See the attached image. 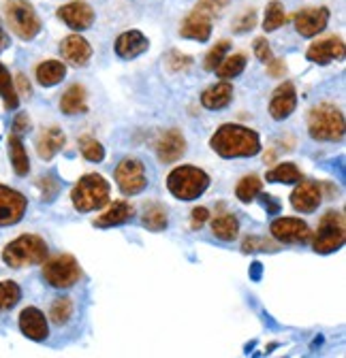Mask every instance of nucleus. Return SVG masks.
<instances>
[{"instance_id":"obj_1","label":"nucleus","mask_w":346,"mask_h":358,"mask_svg":"<svg viewBox=\"0 0 346 358\" xmlns=\"http://www.w3.org/2000/svg\"><path fill=\"white\" fill-rule=\"evenodd\" d=\"M212 150L223 158H252L261 152V139L242 124H223L209 139Z\"/></svg>"},{"instance_id":"obj_2","label":"nucleus","mask_w":346,"mask_h":358,"mask_svg":"<svg viewBox=\"0 0 346 358\" xmlns=\"http://www.w3.org/2000/svg\"><path fill=\"white\" fill-rule=\"evenodd\" d=\"M167 188L178 201H195L209 188V175L191 164H182L167 175Z\"/></svg>"},{"instance_id":"obj_3","label":"nucleus","mask_w":346,"mask_h":358,"mask_svg":"<svg viewBox=\"0 0 346 358\" xmlns=\"http://www.w3.org/2000/svg\"><path fill=\"white\" fill-rule=\"evenodd\" d=\"M73 207L81 213L97 211L109 203V182L99 173L83 175L71 192Z\"/></svg>"},{"instance_id":"obj_4","label":"nucleus","mask_w":346,"mask_h":358,"mask_svg":"<svg viewBox=\"0 0 346 358\" xmlns=\"http://www.w3.org/2000/svg\"><path fill=\"white\" fill-rule=\"evenodd\" d=\"M48 258V243L39 235H22L5 245L3 260L11 268H24L32 264H41Z\"/></svg>"},{"instance_id":"obj_5","label":"nucleus","mask_w":346,"mask_h":358,"mask_svg":"<svg viewBox=\"0 0 346 358\" xmlns=\"http://www.w3.org/2000/svg\"><path fill=\"white\" fill-rule=\"evenodd\" d=\"M308 134L314 141H340L344 137V115L331 105H317L308 115Z\"/></svg>"},{"instance_id":"obj_6","label":"nucleus","mask_w":346,"mask_h":358,"mask_svg":"<svg viewBox=\"0 0 346 358\" xmlns=\"http://www.w3.org/2000/svg\"><path fill=\"white\" fill-rule=\"evenodd\" d=\"M5 17L9 28L22 41H32L41 32V20L28 0H9L5 7Z\"/></svg>"},{"instance_id":"obj_7","label":"nucleus","mask_w":346,"mask_h":358,"mask_svg":"<svg viewBox=\"0 0 346 358\" xmlns=\"http://www.w3.org/2000/svg\"><path fill=\"white\" fill-rule=\"evenodd\" d=\"M43 278L52 288L58 290H67L71 286H75L81 278V268L79 262L75 260V256L71 254H58L54 258H50L46 264H43Z\"/></svg>"},{"instance_id":"obj_8","label":"nucleus","mask_w":346,"mask_h":358,"mask_svg":"<svg viewBox=\"0 0 346 358\" xmlns=\"http://www.w3.org/2000/svg\"><path fill=\"white\" fill-rule=\"evenodd\" d=\"M344 241H346L344 215L338 211H327L319 224V233L314 239V252L317 254H333L344 245Z\"/></svg>"},{"instance_id":"obj_9","label":"nucleus","mask_w":346,"mask_h":358,"mask_svg":"<svg viewBox=\"0 0 346 358\" xmlns=\"http://www.w3.org/2000/svg\"><path fill=\"white\" fill-rule=\"evenodd\" d=\"M116 186L124 196H135L148 188L146 164L137 158H124L116 166Z\"/></svg>"},{"instance_id":"obj_10","label":"nucleus","mask_w":346,"mask_h":358,"mask_svg":"<svg viewBox=\"0 0 346 358\" xmlns=\"http://www.w3.org/2000/svg\"><path fill=\"white\" fill-rule=\"evenodd\" d=\"M216 13V7L209 3V0H203L199 3V7L182 22L180 26V36L197 41V43H205L212 36V17Z\"/></svg>"},{"instance_id":"obj_11","label":"nucleus","mask_w":346,"mask_h":358,"mask_svg":"<svg viewBox=\"0 0 346 358\" xmlns=\"http://www.w3.org/2000/svg\"><path fill=\"white\" fill-rule=\"evenodd\" d=\"M270 233L280 243H306L312 233L310 227L299 217H278L270 224Z\"/></svg>"},{"instance_id":"obj_12","label":"nucleus","mask_w":346,"mask_h":358,"mask_svg":"<svg viewBox=\"0 0 346 358\" xmlns=\"http://www.w3.org/2000/svg\"><path fill=\"white\" fill-rule=\"evenodd\" d=\"M28 207V199L7 186H0V227H13L18 224Z\"/></svg>"},{"instance_id":"obj_13","label":"nucleus","mask_w":346,"mask_h":358,"mask_svg":"<svg viewBox=\"0 0 346 358\" xmlns=\"http://www.w3.org/2000/svg\"><path fill=\"white\" fill-rule=\"evenodd\" d=\"M295 22V30L304 36V38H312L319 32H323L329 24V9L327 7H314V9H301L299 13H295L293 17Z\"/></svg>"},{"instance_id":"obj_14","label":"nucleus","mask_w":346,"mask_h":358,"mask_svg":"<svg viewBox=\"0 0 346 358\" xmlns=\"http://www.w3.org/2000/svg\"><path fill=\"white\" fill-rule=\"evenodd\" d=\"M186 154V139L178 128L165 130L156 141V156L162 164L178 162Z\"/></svg>"},{"instance_id":"obj_15","label":"nucleus","mask_w":346,"mask_h":358,"mask_svg":"<svg viewBox=\"0 0 346 358\" xmlns=\"http://www.w3.org/2000/svg\"><path fill=\"white\" fill-rule=\"evenodd\" d=\"M60 54H62L64 62H69L71 66L83 69L92 60V45L79 34H69L60 43Z\"/></svg>"},{"instance_id":"obj_16","label":"nucleus","mask_w":346,"mask_h":358,"mask_svg":"<svg viewBox=\"0 0 346 358\" xmlns=\"http://www.w3.org/2000/svg\"><path fill=\"white\" fill-rule=\"evenodd\" d=\"M323 203V190L317 182H297L293 194H291V205L299 213H314L319 205Z\"/></svg>"},{"instance_id":"obj_17","label":"nucleus","mask_w":346,"mask_h":358,"mask_svg":"<svg viewBox=\"0 0 346 358\" xmlns=\"http://www.w3.org/2000/svg\"><path fill=\"white\" fill-rule=\"evenodd\" d=\"M58 20H62L71 30L83 32L95 24V11L88 3L75 0V3H69L58 9Z\"/></svg>"},{"instance_id":"obj_18","label":"nucleus","mask_w":346,"mask_h":358,"mask_svg":"<svg viewBox=\"0 0 346 358\" xmlns=\"http://www.w3.org/2000/svg\"><path fill=\"white\" fill-rule=\"evenodd\" d=\"M297 109V90L291 81L280 83L270 101V115L276 122H282L286 117H291V113Z\"/></svg>"},{"instance_id":"obj_19","label":"nucleus","mask_w":346,"mask_h":358,"mask_svg":"<svg viewBox=\"0 0 346 358\" xmlns=\"http://www.w3.org/2000/svg\"><path fill=\"white\" fill-rule=\"evenodd\" d=\"M342 56H344V41L340 36H329V38L317 41L306 52V58L319 66H327V64L340 60Z\"/></svg>"},{"instance_id":"obj_20","label":"nucleus","mask_w":346,"mask_h":358,"mask_svg":"<svg viewBox=\"0 0 346 358\" xmlns=\"http://www.w3.org/2000/svg\"><path fill=\"white\" fill-rule=\"evenodd\" d=\"M20 331L32 341H46L50 335V324L46 313L36 307H26L20 313Z\"/></svg>"},{"instance_id":"obj_21","label":"nucleus","mask_w":346,"mask_h":358,"mask_svg":"<svg viewBox=\"0 0 346 358\" xmlns=\"http://www.w3.org/2000/svg\"><path fill=\"white\" fill-rule=\"evenodd\" d=\"M150 48V41L144 32L139 30H128V32H122L118 38H116V54L122 58V60H133L141 54H146Z\"/></svg>"},{"instance_id":"obj_22","label":"nucleus","mask_w":346,"mask_h":358,"mask_svg":"<svg viewBox=\"0 0 346 358\" xmlns=\"http://www.w3.org/2000/svg\"><path fill=\"white\" fill-rule=\"evenodd\" d=\"M64 143H67V137L58 126L46 128L36 139V154L43 160H52L64 148Z\"/></svg>"},{"instance_id":"obj_23","label":"nucleus","mask_w":346,"mask_h":358,"mask_svg":"<svg viewBox=\"0 0 346 358\" xmlns=\"http://www.w3.org/2000/svg\"><path fill=\"white\" fill-rule=\"evenodd\" d=\"M231 101H233V85L229 81L214 83L201 94V105L209 111L225 109Z\"/></svg>"},{"instance_id":"obj_24","label":"nucleus","mask_w":346,"mask_h":358,"mask_svg":"<svg viewBox=\"0 0 346 358\" xmlns=\"http://www.w3.org/2000/svg\"><path fill=\"white\" fill-rule=\"evenodd\" d=\"M135 209L131 203L126 201H116L105 213H101L97 220H95V227L99 229H113V227H122V224H126L128 220L133 217Z\"/></svg>"},{"instance_id":"obj_25","label":"nucleus","mask_w":346,"mask_h":358,"mask_svg":"<svg viewBox=\"0 0 346 358\" xmlns=\"http://www.w3.org/2000/svg\"><path fill=\"white\" fill-rule=\"evenodd\" d=\"M60 111L64 115H81L88 111V96H85V87L75 83L71 85L60 99Z\"/></svg>"},{"instance_id":"obj_26","label":"nucleus","mask_w":346,"mask_h":358,"mask_svg":"<svg viewBox=\"0 0 346 358\" xmlns=\"http://www.w3.org/2000/svg\"><path fill=\"white\" fill-rule=\"evenodd\" d=\"M212 233L221 241H233L240 235V220L233 213H219L212 220Z\"/></svg>"},{"instance_id":"obj_27","label":"nucleus","mask_w":346,"mask_h":358,"mask_svg":"<svg viewBox=\"0 0 346 358\" xmlns=\"http://www.w3.org/2000/svg\"><path fill=\"white\" fill-rule=\"evenodd\" d=\"M67 75V66L60 60H46L36 66V81L43 87H54L58 85Z\"/></svg>"},{"instance_id":"obj_28","label":"nucleus","mask_w":346,"mask_h":358,"mask_svg":"<svg viewBox=\"0 0 346 358\" xmlns=\"http://www.w3.org/2000/svg\"><path fill=\"white\" fill-rule=\"evenodd\" d=\"M9 158H11L15 175L26 177L28 171H30V160H28V152L24 148V141L20 139V134H15V132L9 134Z\"/></svg>"},{"instance_id":"obj_29","label":"nucleus","mask_w":346,"mask_h":358,"mask_svg":"<svg viewBox=\"0 0 346 358\" xmlns=\"http://www.w3.org/2000/svg\"><path fill=\"white\" fill-rule=\"evenodd\" d=\"M0 99H3V105L9 111L20 107V94H18V90L13 85L11 73L7 71V66L3 62H0Z\"/></svg>"},{"instance_id":"obj_30","label":"nucleus","mask_w":346,"mask_h":358,"mask_svg":"<svg viewBox=\"0 0 346 358\" xmlns=\"http://www.w3.org/2000/svg\"><path fill=\"white\" fill-rule=\"evenodd\" d=\"M301 179H304V175H301V171L293 162H282L272 171H268V182L272 184H297Z\"/></svg>"},{"instance_id":"obj_31","label":"nucleus","mask_w":346,"mask_h":358,"mask_svg":"<svg viewBox=\"0 0 346 358\" xmlns=\"http://www.w3.org/2000/svg\"><path fill=\"white\" fill-rule=\"evenodd\" d=\"M244 69H246V56L244 54H233V56L223 58V62L214 69V73L219 75L221 79H233V77L242 75Z\"/></svg>"},{"instance_id":"obj_32","label":"nucleus","mask_w":346,"mask_h":358,"mask_svg":"<svg viewBox=\"0 0 346 358\" xmlns=\"http://www.w3.org/2000/svg\"><path fill=\"white\" fill-rule=\"evenodd\" d=\"M261 188H263L261 179H258L256 175H246V177L240 179V184L235 188V196L242 203H252L258 196V192H261Z\"/></svg>"},{"instance_id":"obj_33","label":"nucleus","mask_w":346,"mask_h":358,"mask_svg":"<svg viewBox=\"0 0 346 358\" xmlns=\"http://www.w3.org/2000/svg\"><path fill=\"white\" fill-rule=\"evenodd\" d=\"M141 224H144V227H146L148 231H152V233H160V231H165V229L169 227V215H167V209H165V207H160V205H152V207L144 213Z\"/></svg>"},{"instance_id":"obj_34","label":"nucleus","mask_w":346,"mask_h":358,"mask_svg":"<svg viewBox=\"0 0 346 358\" xmlns=\"http://www.w3.org/2000/svg\"><path fill=\"white\" fill-rule=\"evenodd\" d=\"M284 22H286V13H284L282 3H278V0H272V3L268 5V9H265L263 30H265V32H274V30H278Z\"/></svg>"},{"instance_id":"obj_35","label":"nucleus","mask_w":346,"mask_h":358,"mask_svg":"<svg viewBox=\"0 0 346 358\" xmlns=\"http://www.w3.org/2000/svg\"><path fill=\"white\" fill-rule=\"evenodd\" d=\"M73 301L69 296H60L52 303V309H50V318L56 322V324H67L71 318H73Z\"/></svg>"},{"instance_id":"obj_36","label":"nucleus","mask_w":346,"mask_h":358,"mask_svg":"<svg viewBox=\"0 0 346 358\" xmlns=\"http://www.w3.org/2000/svg\"><path fill=\"white\" fill-rule=\"evenodd\" d=\"M22 299V290L15 282L7 280V282H0V311L11 309L20 303Z\"/></svg>"},{"instance_id":"obj_37","label":"nucleus","mask_w":346,"mask_h":358,"mask_svg":"<svg viewBox=\"0 0 346 358\" xmlns=\"http://www.w3.org/2000/svg\"><path fill=\"white\" fill-rule=\"evenodd\" d=\"M79 152L88 162H103V158H105V148L92 137L79 139Z\"/></svg>"},{"instance_id":"obj_38","label":"nucleus","mask_w":346,"mask_h":358,"mask_svg":"<svg viewBox=\"0 0 346 358\" xmlns=\"http://www.w3.org/2000/svg\"><path fill=\"white\" fill-rule=\"evenodd\" d=\"M229 48H231V43H229V41H219V43H216L214 48L207 52L205 60H203V69H205V71H214L216 66H219V64L223 62V58L227 56Z\"/></svg>"},{"instance_id":"obj_39","label":"nucleus","mask_w":346,"mask_h":358,"mask_svg":"<svg viewBox=\"0 0 346 358\" xmlns=\"http://www.w3.org/2000/svg\"><path fill=\"white\" fill-rule=\"evenodd\" d=\"M244 254H256V252H278V243L265 239V237H246L242 243Z\"/></svg>"},{"instance_id":"obj_40","label":"nucleus","mask_w":346,"mask_h":358,"mask_svg":"<svg viewBox=\"0 0 346 358\" xmlns=\"http://www.w3.org/2000/svg\"><path fill=\"white\" fill-rule=\"evenodd\" d=\"M256 26V11H246V13H242V17H237L235 20V24H233V32L235 34H246V32H250L252 28Z\"/></svg>"},{"instance_id":"obj_41","label":"nucleus","mask_w":346,"mask_h":358,"mask_svg":"<svg viewBox=\"0 0 346 358\" xmlns=\"http://www.w3.org/2000/svg\"><path fill=\"white\" fill-rule=\"evenodd\" d=\"M252 50H254V56L261 60V62H270L272 58H274V54H272V48H270V43H268V38H263V36H258V38H254V45H252Z\"/></svg>"},{"instance_id":"obj_42","label":"nucleus","mask_w":346,"mask_h":358,"mask_svg":"<svg viewBox=\"0 0 346 358\" xmlns=\"http://www.w3.org/2000/svg\"><path fill=\"white\" fill-rule=\"evenodd\" d=\"M167 62H169V69L171 71H186V69H191L193 58L191 56H184L180 52H171L169 58H167Z\"/></svg>"},{"instance_id":"obj_43","label":"nucleus","mask_w":346,"mask_h":358,"mask_svg":"<svg viewBox=\"0 0 346 358\" xmlns=\"http://www.w3.org/2000/svg\"><path fill=\"white\" fill-rule=\"evenodd\" d=\"M39 184H41V188H43V201H52L54 194L58 192V182H54V177L48 175V177L39 179Z\"/></svg>"},{"instance_id":"obj_44","label":"nucleus","mask_w":346,"mask_h":358,"mask_svg":"<svg viewBox=\"0 0 346 358\" xmlns=\"http://www.w3.org/2000/svg\"><path fill=\"white\" fill-rule=\"evenodd\" d=\"M207 220H209V211H207L205 207H197V209H193V222H191V229H193V231L201 229Z\"/></svg>"},{"instance_id":"obj_45","label":"nucleus","mask_w":346,"mask_h":358,"mask_svg":"<svg viewBox=\"0 0 346 358\" xmlns=\"http://www.w3.org/2000/svg\"><path fill=\"white\" fill-rule=\"evenodd\" d=\"M268 75H272V77H276V79L284 77V75H286V64H284V60L272 58V60L268 62Z\"/></svg>"},{"instance_id":"obj_46","label":"nucleus","mask_w":346,"mask_h":358,"mask_svg":"<svg viewBox=\"0 0 346 358\" xmlns=\"http://www.w3.org/2000/svg\"><path fill=\"white\" fill-rule=\"evenodd\" d=\"M258 196H261V205H263V209H265L270 215L280 213V203H278L274 196H270V194H261V192H258Z\"/></svg>"},{"instance_id":"obj_47","label":"nucleus","mask_w":346,"mask_h":358,"mask_svg":"<svg viewBox=\"0 0 346 358\" xmlns=\"http://www.w3.org/2000/svg\"><path fill=\"white\" fill-rule=\"evenodd\" d=\"M28 128H30V120H28V115H26V113H20V115L15 117V122H13V130H15V134L26 132Z\"/></svg>"},{"instance_id":"obj_48","label":"nucleus","mask_w":346,"mask_h":358,"mask_svg":"<svg viewBox=\"0 0 346 358\" xmlns=\"http://www.w3.org/2000/svg\"><path fill=\"white\" fill-rule=\"evenodd\" d=\"M9 45H11V41H9V34L5 32L3 24H0V54H3L5 50H9Z\"/></svg>"},{"instance_id":"obj_49","label":"nucleus","mask_w":346,"mask_h":358,"mask_svg":"<svg viewBox=\"0 0 346 358\" xmlns=\"http://www.w3.org/2000/svg\"><path fill=\"white\" fill-rule=\"evenodd\" d=\"M261 273H263V264L261 262H252V266H250V278L254 282H258V280H261Z\"/></svg>"},{"instance_id":"obj_50","label":"nucleus","mask_w":346,"mask_h":358,"mask_svg":"<svg viewBox=\"0 0 346 358\" xmlns=\"http://www.w3.org/2000/svg\"><path fill=\"white\" fill-rule=\"evenodd\" d=\"M15 79H18V85H20V92H22L24 96H30V83L26 81V77H24V75H18Z\"/></svg>"}]
</instances>
